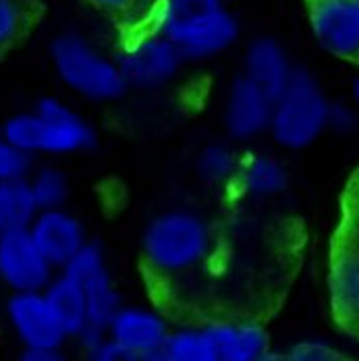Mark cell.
Returning a JSON list of instances; mask_svg holds the SVG:
<instances>
[{
    "label": "cell",
    "instance_id": "f546056e",
    "mask_svg": "<svg viewBox=\"0 0 359 361\" xmlns=\"http://www.w3.org/2000/svg\"><path fill=\"white\" fill-rule=\"evenodd\" d=\"M255 361H283V355H274L272 351H266L264 355H260Z\"/></svg>",
    "mask_w": 359,
    "mask_h": 361
},
{
    "label": "cell",
    "instance_id": "e0dca14e",
    "mask_svg": "<svg viewBox=\"0 0 359 361\" xmlns=\"http://www.w3.org/2000/svg\"><path fill=\"white\" fill-rule=\"evenodd\" d=\"M44 299L65 334H81L87 328V299L71 276L63 274L50 283L46 287Z\"/></svg>",
    "mask_w": 359,
    "mask_h": 361
},
{
    "label": "cell",
    "instance_id": "603a6c76",
    "mask_svg": "<svg viewBox=\"0 0 359 361\" xmlns=\"http://www.w3.org/2000/svg\"><path fill=\"white\" fill-rule=\"evenodd\" d=\"M30 171V154L8 144L0 137V183L8 179H21Z\"/></svg>",
    "mask_w": 359,
    "mask_h": 361
},
{
    "label": "cell",
    "instance_id": "30bf717a",
    "mask_svg": "<svg viewBox=\"0 0 359 361\" xmlns=\"http://www.w3.org/2000/svg\"><path fill=\"white\" fill-rule=\"evenodd\" d=\"M52 264L37 250L30 228L0 235V279L17 290H39L48 285Z\"/></svg>",
    "mask_w": 359,
    "mask_h": 361
},
{
    "label": "cell",
    "instance_id": "2e32d148",
    "mask_svg": "<svg viewBox=\"0 0 359 361\" xmlns=\"http://www.w3.org/2000/svg\"><path fill=\"white\" fill-rule=\"evenodd\" d=\"M243 75L250 77L262 90H266L272 98H276L293 75L283 46L272 37H255L245 50Z\"/></svg>",
    "mask_w": 359,
    "mask_h": 361
},
{
    "label": "cell",
    "instance_id": "4fadbf2b",
    "mask_svg": "<svg viewBox=\"0 0 359 361\" xmlns=\"http://www.w3.org/2000/svg\"><path fill=\"white\" fill-rule=\"evenodd\" d=\"M8 316L28 349H56L67 336L37 290L17 293L8 301Z\"/></svg>",
    "mask_w": 359,
    "mask_h": 361
},
{
    "label": "cell",
    "instance_id": "4dcf8cb0",
    "mask_svg": "<svg viewBox=\"0 0 359 361\" xmlns=\"http://www.w3.org/2000/svg\"><path fill=\"white\" fill-rule=\"evenodd\" d=\"M353 334H358V336H359V324H358V328L353 330Z\"/></svg>",
    "mask_w": 359,
    "mask_h": 361
},
{
    "label": "cell",
    "instance_id": "83f0119b",
    "mask_svg": "<svg viewBox=\"0 0 359 361\" xmlns=\"http://www.w3.org/2000/svg\"><path fill=\"white\" fill-rule=\"evenodd\" d=\"M90 2L108 13H125V11H131L140 0H90Z\"/></svg>",
    "mask_w": 359,
    "mask_h": 361
},
{
    "label": "cell",
    "instance_id": "1f68e13d",
    "mask_svg": "<svg viewBox=\"0 0 359 361\" xmlns=\"http://www.w3.org/2000/svg\"><path fill=\"white\" fill-rule=\"evenodd\" d=\"M358 98H359V87H358Z\"/></svg>",
    "mask_w": 359,
    "mask_h": 361
},
{
    "label": "cell",
    "instance_id": "4316f807",
    "mask_svg": "<svg viewBox=\"0 0 359 361\" xmlns=\"http://www.w3.org/2000/svg\"><path fill=\"white\" fill-rule=\"evenodd\" d=\"M90 353H92V361H144L140 353L123 347L112 338L98 343L96 347L90 349Z\"/></svg>",
    "mask_w": 359,
    "mask_h": 361
},
{
    "label": "cell",
    "instance_id": "52a82bcc",
    "mask_svg": "<svg viewBox=\"0 0 359 361\" xmlns=\"http://www.w3.org/2000/svg\"><path fill=\"white\" fill-rule=\"evenodd\" d=\"M65 274L83 289L87 299V320L90 328L107 332L110 320L121 310L118 293L108 274L107 259L96 243H85L65 264Z\"/></svg>",
    "mask_w": 359,
    "mask_h": 361
},
{
    "label": "cell",
    "instance_id": "7c38bea8",
    "mask_svg": "<svg viewBox=\"0 0 359 361\" xmlns=\"http://www.w3.org/2000/svg\"><path fill=\"white\" fill-rule=\"evenodd\" d=\"M30 235L52 266H65L87 243L83 224L65 208L39 210L30 224Z\"/></svg>",
    "mask_w": 359,
    "mask_h": 361
},
{
    "label": "cell",
    "instance_id": "cb8c5ba5",
    "mask_svg": "<svg viewBox=\"0 0 359 361\" xmlns=\"http://www.w3.org/2000/svg\"><path fill=\"white\" fill-rule=\"evenodd\" d=\"M23 27V8L19 0H0V50L13 44Z\"/></svg>",
    "mask_w": 359,
    "mask_h": 361
},
{
    "label": "cell",
    "instance_id": "9c48e42d",
    "mask_svg": "<svg viewBox=\"0 0 359 361\" xmlns=\"http://www.w3.org/2000/svg\"><path fill=\"white\" fill-rule=\"evenodd\" d=\"M274 98L243 73L226 90L222 123L235 142H252L270 131Z\"/></svg>",
    "mask_w": 359,
    "mask_h": 361
},
{
    "label": "cell",
    "instance_id": "ac0fdd59",
    "mask_svg": "<svg viewBox=\"0 0 359 361\" xmlns=\"http://www.w3.org/2000/svg\"><path fill=\"white\" fill-rule=\"evenodd\" d=\"M39 212L28 177L0 183V235L30 228Z\"/></svg>",
    "mask_w": 359,
    "mask_h": 361
},
{
    "label": "cell",
    "instance_id": "6da1fadb",
    "mask_svg": "<svg viewBox=\"0 0 359 361\" xmlns=\"http://www.w3.org/2000/svg\"><path fill=\"white\" fill-rule=\"evenodd\" d=\"M156 32L171 39L185 61H208L239 37V21L222 0H162Z\"/></svg>",
    "mask_w": 359,
    "mask_h": 361
},
{
    "label": "cell",
    "instance_id": "5bb4252c",
    "mask_svg": "<svg viewBox=\"0 0 359 361\" xmlns=\"http://www.w3.org/2000/svg\"><path fill=\"white\" fill-rule=\"evenodd\" d=\"M107 330L112 341L140 353L142 357L162 349L171 334L166 322L158 314L142 307H121Z\"/></svg>",
    "mask_w": 359,
    "mask_h": 361
},
{
    "label": "cell",
    "instance_id": "9a60e30c",
    "mask_svg": "<svg viewBox=\"0 0 359 361\" xmlns=\"http://www.w3.org/2000/svg\"><path fill=\"white\" fill-rule=\"evenodd\" d=\"M216 361H255L268 351L264 328L253 322H216L204 328Z\"/></svg>",
    "mask_w": 359,
    "mask_h": 361
},
{
    "label": "cell",
    "instance_id": "8992f818",
    "mask_svg": "<svg viewBox=\"0 0 359 361\" xmlns=\"http://www.w3.org/2000/svg\"><path fill=\"white\" fill-rule=\"evenodd\" d=\"M129 87L158 90L169 85L187 63L177 46L160 32L133 39L116 59Z\"/></svg>",
    "mask_w": 359,
    "mask_h": 361
},
{
    "label": "cell",
    "instance_id": "277c9868",
    "mask_svg": "<svg viewBox=\"0 0 359 361\" xmlns=\"http://www.w3.org/2000/svg\"><path fill=\"white\" fill-rule=\"evenodd\" d=\"M50 59L61 81L87 100L110 102L129 87L118 63L79 34L67 32L54 37Z\"/></svg>",
    "mask_w": 359,
    "mask_h": 361
},
{
    "label": "cell",
    "instance_id": "d4e9b609",
    "mask_svg": "<svg viewBox=\"0 0 359 361\" xmlns=\"http://www.w3.org/2000/svg\"><path fill=\"white\" fill-rule=\"evenodd\" d=\"M283 361H353L351 357L343 355L341 351L322 345V343H301L293 347Z\"/></svg>",
    "mask_w": 359,
    "mask_h": 361
},
{
    "label": "cell",
    "instance_id": "f1b7e54d",
    "mask_svg": "<svg viewBox=\"0 0 359 361\" xmlns=\"http://www.w3.org/2000/svg\"><path fill=\"white\" fill-rule=\"evenodd\" d=\"M21 361H67L56 349H28Z\"/></svg>",
    "mask_w": 359,
    "mask_h": 361
},
{
    "label": "cell",
    "instance_id": "d6986e66",
    "mask_svg": "<svg viewBox=\"0 0 359 361\" xmlns=\"http://www.w3.org/2000/svg\"><path fill=\"white\" fill-rule=\"evenodd\" d=\"M237 180L241 189L252 197H272L281 193L287 185V173L281 162L270 156L257 154L252 158L241 160V169Z\"/></svg>",
    "mask_w": 359,
    "mask_h": 361
},
{
    "label": "cell",
    "instance_id": "7a4b0ae2",
    "mask_svg": "<svg viewBox=\"0 0 359 361\" xmlns=\"http://www.w3.org/2000/svg\"><path fill=\"white\" fill-rule=\"evenodd\" d=\"M212 250L208 220L185 208L164 210L147 222L142 252L150 268L162 274H181L197 268Z\"/></svg>",
    "mask_w": 359,
    "mask_h": 361
},
{
    "label": "cell",
    "instance_id": "8fae6325",
    "mask_svg": "<svg viewBox=\"0 0 359 361\" xmlns=\"http://www.w3.org/2000/svg\"><path fill=\"white\" fill-rule=\"evenodd\" d=\"M328 287L336 324L353 334L359 324V252L341 235H336L330 253Z\"/></svg>",
    "mask_w": 359,
    "mask_h": 361
},
{
    "label": "cell",
    "instance_id": "5b68a950",
    "mask_svg": "<svg viewBox=\"0 0 359 361\" xmlns=\"http://www.w3.org/2000/svg\"><path fill=\"white\" fill-rule=\"evenodd\" d=\"M328 104L320 87L305 71L293 69L287 87L274 98L270 133L285 147L314 142L328 121Z\"/></svg>",
    "mask_w": 359,
    "mask_h": 361
},
{
    "label": "cell",
    "instance_id": "3957f363",
    "mask_svg": "<svg viewBox=\"0 0 359 361\" xmlns=\"http://www.w3.org/2000/svg\"><path fill=\"white\" fill-rule=\"evenodd\" d=\"M2 137L25 154H73L96 142L90 123L56 98H44L36 110L11 116Z\"/></svg>",
    "mask_w": 359,
    "mask_h": 361
},
{
    "label": "cell",
    "instance_id": "ffe728a7",
    "mask_svg": "<svg viewBox=\"0 0 359 361\" xmlns=\"http://www.w3.org/2000/svg\"><path fill=\"white\" fill-rule=\"evenodd\" d=\"M144 361H216V355L204 328H185L171 332L162 349L145 355Z\"/></svg>",
    "mask_w": 359,
    "mask_h": 361
},
{
    "label": "cell",
    "instance_id": "44dd1931",
    "mask_svg": "<svg viewBox=\"0 0 359 361\" xmlns=\"http://www.w3.org/2000/svg\"><path fill=\"white\" fill-rule=\"evenodd\" d=\"M241 169V158L235 147L229 144H208L202 147L195 160V171L200 179L210 185H224L237 179Z\"/></svg>",
    "mask_w": 359,
    "mask_h": 361
},
{
    "label": "cell",
    "instance_id": "ba28073f",
    "mask_svg": "<svg viewBox=\"0 0 359 361\" xmlns=\"http://www.w3.org/2000/svg\"><path fill=\"white\" fill-rule=\"evenodd\" d=\"M310 25L324 50L359 63V0H308Z\"/></svg>",
    "mask_w": 359,
    "mask_h": 361
},
{
    "label": "cell",
    "instance_id": "484cf974",
    "mask_svg": "<svg viewBox=\"0 0 359 361\" xmlns=\"http://www.w3.org/2000/svg\"><path fill=\"white\" fill-rule=\"evenodd\" d=\"M339 235L359 252V180L358 185H353V189L347 197L345 218H343Z\"/></svg>",
    "mask_w": 359,
    "mask_h": 361
},
{
    "label": "cell",
    "instance_id": "7402d4cb",
    "mask_svg": "<svg viewBox=\"0 0 359 361\" xmlns=\"http://www.w3.org/2000/svg\"><path fill=\"white\" fill-rule=\"evenodd\" d=\"M30 185L39 210H52L65 206V200L69 195V183L61 171L46 166L30 179Z\"/></svg>",
    "mask_w": 359,
    "mask_h": 361
}]
</instances>
